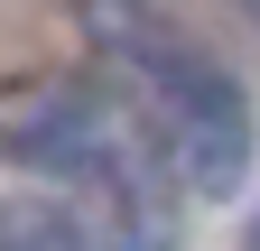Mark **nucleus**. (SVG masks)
Masks as SVG:
<instances>
[{"label":"nucleus","mask_w":260,"mask_h":251,"mask_svg":"<svg viewBox=\"0 0 260 251\" xmlns=\"http://www.w3.org/2000/svg\"><path fill=\"white\" fill-rule=\"evenodd\" d=\"M84 10H93L103 56L130 84V121H140L149 159L186 196H233L251 177V103H242V84L195 38H177L158 19V0H84Z\"/></svg>","instance_id":"f257e3e1"},{"label":"nucleus","mask_w":260,"mask_h":251,"mask_svg":"<svg viewBox=\"0 0 260 251\" xmlns=\"http://www.w3.org/2000/svg\"><path fill=\"white\" fill-rule=\"evenodd\" d=\"M0 149L28 159L38 177H56L65 205H84V214H103V224L158 242V214H149L158 159H149L140 121L121 103H103V93H84V84H38V93H19V103L0 112Z\"/></svg>","instance_id":"f03ea898"},{"label":"nucleus","mask_w":260,"mask_h":251,"mask_svg":"<svg viewBox=\"0 0 260 251\" xmlns=\"http://www.w3.org/2000/svg\"><path fill=\"white\" fill-rule=\"evenodd\" d=\"M233 10H242V19H260V0H233Z\"/></svg>","instance_id":"7ed1b4c3"},{"label":"nucleus","mask_w":260,"mask_h":251,"mask_svg":"<svg viewBox=\"0 0 260 251\" xmlns=\"http://www.w3.org/2000/svg\"><path fill=\"white\" fill-rule=\"evenodd\" d=\"M251 251H260V233H251Z\"/></svg>","instance_id":"20e7f679"}]
</instances>
